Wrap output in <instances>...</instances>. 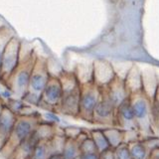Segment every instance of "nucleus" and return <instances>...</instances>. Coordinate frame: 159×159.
Masks as SVG:
<instances>
[{
  "label": "nucleus",
  "mask_w": 159,
  "mask_h": 159,
  "mask_svg": "<svg viewBox=\"0 0 159 159\" xmlns=\"http://www.w3.org/2000/svg\"><path fill=\"white\" fill-rule=\"evenodd\" d=\"M42 121L41 116L35 111L31 114H17L12 131L0 150V157L8 159L20 143L31 134Z\"/></svg>",
  "instance_id": "nucleus-1"
},
{
  "label": "nucleus",
  "mask_w": 159,
  "mask_h": 159,
  "mask_svg": "<svg viewBox=\"0 0 159 159\" xmlns=\"http://www.w3.org/2000/svg\"><path fill=\"white\" fill-rule=\"evenodd\" d=\"M58 77L62 84L63 93L55 112L77 118L80 93H81V84L79 83L73 71H63Z\"/></svg>",
  "instance_id": "nucleus-2"
},
{
  "label": "nucleus",
  "mask_w": 159,
  "mask_h": 159,
  "mask_svg": "<svg viewBox=\"0 0 159 159\" xmlns=\"http://www.w3.org/2000/svg\"><path fill=\"white\" fill-rule=\"evenodd\" d=\"M129 101L132 107L136 128L140 139L155 136L151 128V99L143 91H139L131 93L129 96Z\"/></svg>",
  "instance_id": "nucleus-3"
},
{
  "label": "nucleus",
  "mask_w": 159,
  "mask_h": 159,
  "mask_svg": "<svg viewBox=\"0 0 159 159\" xmlns=\"http://www.w3.org/2000/svg\"><path fill=\"white\" fill-rule=\"evenodd\" d=\"M37 53H34L30 57L24 60H19L16 69L7 80L4 86L6 87L11 93L15 97L21 98L25 93L28 92L30 77H31L32 69L36 60Z\"/></svg>",
  "instance_id": "nucleus-4"
},
{
  "label": "nucleus",
  "mask_w": 159,
  "mask_h": 159,
  "mask_svg": "<svg viewBox=\"0 0 159 159\" xmlns=\"http://www.w3.org/2000/svg\"><path fill=\"white\" fill-rule=\"evenodd\" d=\"M99 97H101V88L93 82L81 84L77 118H81L84 121L92 123L93 109L97 106Z\"/></svg>",
  "instance_id": "nucleus-5"
},
{
  "label": "nucleus",
  "mask_w": 159,
  "mask_h": 159,
  "mask_svg": "<svg viewBox=\"0 0 159 159\" xmlns=\"http://www.w3.org/2000/svg\"><path fill=\"white\" fill-rule=\"evenodd\" d=\"M20 40L16 35L8 42L0 62V84H5L19 63Z\"/></svg>",
  "instance_id": "nucleus-6"
},
{
  "label": "nucleus",
  "mask_w": 159,
  "mask_h": 159,
  "mask_svg": "<svg viewBox=\"0 0 159 159\" xmlns=\"http://www.w3.org/2000/svg\"><path fill=\"white\" fill-rule=\"evenodd\" d=\"M50 77H51V75L49 72L47 58L37 54L32 69L31 77H30L28 92L34 93L41 97V93L44 88L46 87Z\"/></svg>",
  "instance_id": "nucleus-7"
},
{
  "label": "nucleus",
  "mask_w": 159,
  "mask_h": 159,
  "mask_svg": "<svg viewBox=\"0 0 159 159\" xmlns=\"http://www.w3.org/2000/svg\"><path fill=\"white\" fill-rule=\"evenodd\" d=\"M114 112L116 107L108 98L104 88H101V97L93 109L92 123L114 126Z\"/></svg>",
  "instance_id": "nucleus-8"
},
{
  "label": "nucleus",
  "mask_w": 159,
  "mask_h": 159,
  "mask_svg": "<svg viewBox=\"0 0 159 159\" xmlns=\"http://www.w3.org/2000/svg\"><path fill=\"white\" fill-rule=\"evenodd\" d=\"M62 93L63 89L59 77L51 76L41 93L38 107L49 111H55L61 101Z\"/></svg>",
  "instance_id": "nucleus-9"
},
{
  "label": "nucleus",
  "mask_w": 159,
  "mask_h": 159,
  "mask_svg": "<svg viewBox=\"0 0 159 159\" xmlns=\"http://www.w3.org/2000/svg\"><path fill=\"white\" fill-rule=\"evenodd\" d=\"M114 126L122 130H137L134 113L129 98L116 107L114 112Z\"/></svg>",
  "instance_id": "nucleus-10"
},
{
  "label": "nucleus",
  "mask_w": 159,
  "mask_h": 159,
  "mask_svg": "<svg viewBox=\"0 0 159 159\" xmlns=\"http://www.w3.org/2000/svg\"><path fill=\"white\" fill-rule=\"evenodd\" d=\"M116 76V70L111 62L102 59L93 62V82L99 88L107 86Z\"/></svg>",
  "instance_id": "nucleus-11"
},
{
  "label": "nucleus",
  "mask_w": 159,
  "mask_h": 159,
  "mask_svg": "<svg viewBox=\"0 0 159 159\" xmlns=\"http://www.w3.org/2000/svg\"><path fill=\"white\" fill-rule=\"evenodd\" d=\"M102 88H104L108 98L111 99L116 107L129 98V93L125 88V84H124L123 79L118 76H116V78L107 86Z\"/></svg>",
  "instance_id": "nucleus-12"
},
{
  "label": "nucleus",
  "mask_w": 159,
  "mask_h": 159,
  "mask_svg": "<svg viewBox=\"0 0 159 159\" xmlns=\"http://www.w3.org/2000/svg\"><path fill=\"white\" fill-rule=\"evenodd\" d=\"M15 120H16V114L4 104L1 114H0V150L4 146L11 133Z\"/></svg>",
  "instance_id": "nucleus-13"
},
{
  "label": "nucleus",
  "mask_w": 159,
  "mask_h": 159,
  "mask_svg": "<svg viewBox=\"0 0 159 159\" xmlns=\"http://www.w3.org/2000/svg\"><path fill=\"white\" fill-rule=\"evenodd\" d=\"M123 81L129 96L131 93L142 91V71L140 68L136 64H132L128 69Z\"/></svg>",
  "instance_id": "nucleus-14"
},
{
  "label": "nucleus",
  "mask_w": 159,
  "mask_h": 159,
  "mask_svg": "<svg viewBox=\"0 0 159 159\" xmlns=\"http://www.w3.org/2000/svg\"><path fill=\"white\" fill-rule=\"evenodd\" d=\"M39 141L40 139L34 130L25 140H23L15 148V150L8 159H27Z\"/></svg>",
  "instance_id": "nucleus-15"
},
{
  "label": "nucleus",
  "mask_w": 159,
  "mask_h": 159,
  "mask_svg": "<svg viewBox=\"0 0 159 159\" xmlns=\"http://www.w3.org/2000/svg\"><path fill=\"white\" fill-rule=\"evenodd\" d=\"M158 84V77L153 70L142 71V91L151 101L155 97Z\"/></svg>",
  "instance_id": "nucleus-16"
},
{
  "label": "nucleus",
  "mask_w": 159,
  "mask_h": 159,
  "mask_svg": "<svg viewBox=\"0 0 159 159\" xmlns=\"http://www.w3.org/2000/svg\"><path fill=\"white\" fill-rule=\"evenodd\" d=\"M56 153L52 144L51 138L40 140L34 147L32 153L27 159H48L51 155Z\"/></svg>",
  "instance_id": "nucleus-17"
},
{
  "label": "nucleus",
  "mask_w": 159,
  "mask_h": 159,
  "mask_svg": "<svg viewBox=\"0 0 159 159\" xmlns=\"http://www.w3.org/2000/svg\"><path fill=\"white\" fill-rule=\"evenodd\" d=\"M131 159H147L151 149L144 139H138L127 143Z\"/></svg>",
  "instance_id": "nucleus-18"
},
{
  "label": "nucleus",
  "mask_w": 159,
  "mask_h": 159,
  "mask_svg": "<svg viewBox=\"0 0 159 159\" xmlns=\"http://www.w3.org/2000/svg\"><path fill=\"white\" fill-rule=\"evenodd\" d=\"M102 131L111 148H116L124 140V130L116 126H109L102 129Z\"/></svg>",
  "instance_id": "nucleus-19"
},
{
  "label": "nucleus",
  "mask_w": 159,
  "mask_h": 159,
  "mask_svg": "<svg viewBox=\"0 0 159 159\" xmlns=\"http://www.w3.org/2000/svg\"><path fill=\"white\" fill-rule=\"evenodd\" d=\"M76 75L79 83L83 84L86 83L93 82V63L88 64H79L76 67V70L73 71Z\"/></svg>",
  "instance_id": "nucleus-20"
},
{
  "label": "nucleus",
  "mask_w": 159,
  "mask_h": 159,
  "mask_svg": "<svg viewBox=\"0 0 159 159\" xmlns=\"http://www.w3.org/2000/svg\"><path fill=\"white\" fill-rule=\"evenodd\" d=\"M61 154L64 159H75L77 156H79L81 152H80V146L77 141L73 138L66 137Z\"/></svg>",
  "instance_id": "nucleus-21"
},
{
  "label": "nucleus",
  "mask_w": 159,
  "mask_h": 159,
  "mask_svg": "<svg viewBox=\"0 0 159 159\" xmlns=\"http://www.w3.org/2000/svg\"><path fill=\"white\" fill-rule=\"evenodd\" d=\"M89 136L94 142V145H96L98 152H102L111 147L102 129H93L89 131Z\"/></svg>",
  "instance_id": "nucleus-22"
},
{
  "label": "nucleus",
  "mask_w": 159,
  "mask_h": 159,
  "mask_svg": "<svg viewBox=\"0 0 159 159\" xmlns=\"http://www.w3.org/2000/svg\"><path fill=\"white\" fill-rule=\"evenodd\" d=\"M15 31L9 27L7 24L3 25V26L0 28V62H1V59L3 56V53L5 51V48H6L8 42L15 36Z\"/></svg>",
  "instance_id": "nucleus-23"
},
{
  "label": "nucleus",
  "mask_w": 159,
  "mask_h": 159,
  "mask_svg": "<svg viewBox=\"0 0 159 159\" xmlns=\"http://www.w3.org/2000/svg\"><path fill=\"white\" fill-rule=\"evenodd\" d=\"M113 151L116 159H131L130 151H129L127 143L122 142L116 148H113Z\"/></svg>",
  "instance_id": "nucleus-24"
},
{
  "label": "nucleus",
  "mask_w": 159,
  "mask_h": 159,
  "mask_svg": "<svg viewBox=\"0 0 159 159\" xmlns=\"http://www.w3.org/2000/svg\"><path fill=\"white\" fill-rule=\"evenodd\" d=\"M4 104H5V107H7L10 111L14 112L16 116L21 112L22 108L25 107V103L22 99L21 101H18V99H14V98H8L6 102H4Z\"/></svg>",
  "instance_id": "nucleus-25"
},
{
  "label": "nucleus",
  "mask_w": 159,
  "mask_h": 159,
  "mask_svg": "<svg viewBox=\"0 0 159 159\" xmlns=\"http://www.w3.org/2000/svg\"><path fill=\"white\" fill-rule=\"evenodd\" d=\"M80 152L81 153H93V152H98V149L94 145V142L91 136H89L80 144Z\"/></svg>",
  "instance_id": "nucleus-26"
},
{
  "label": "nucleus",
  "mask_w": 159,
  "mask_h": 159,
  "mask_svg": "<svg viewBox=\"0 0 159 159\" xmlns=\"http://www.w3.org/2000/svg\"><path fill=\"white\" fill-rule=\"evenodd\" d=\"M21 99L24 102H28V103H31L34 104V106H39V102H40V96L38 94L34 93H30L27 92L24 96L21 98Z\"/></svg>",
  "instance_id": "nucleus-27"
},
{
  "label": "nucleus",
  "mask_w": 159,
  "mask_h": 159,
  "mask_svg": "<svg viewBox=\"0 0 159 159\" xmlns=\"http://www.w3.org/2000/svg\"><path fill=\"white\" fill-rule=\"evenodd\" d=\"M63 129H64V135L67 138H73V139L76 138L80 134V132L83 130L82 128H79L76 126H67Z\"/></svg>",
  "instance_id": "nucleus-28"
},
{
  "label": "nucleus",
  "mask_w": 159,
  "mask_h": 159,
  "mask_svg": "<svg viewBox=\"0 0 159 159\" xmlns=\"http://www.w3.org/2000/svg\"><path fill=\"white\" fill-rule=\"evenodd\" d=\"M98 159H116V157H114L113 148L109 147V148L106 149V150L99 152Z\"/></svg>",
  "instance_id": "nucleus-29"
},
{
  "label": "nucleus",
  "mask_w": 159,
  "mask_h": 159,
  "mask_svg": "<svg viewBox=\"0 0 159 159\" xmlns=\"http://www.w3.org/2000/svg\"><path fill=\"white\" fill-rule=\"evenodd\" d=\"M147 159H159V145L152 149Z\"/></svg>",
  "instance_id": "nucleus-30"
},
{
  "label": "nucleus",
  "mask_w": 159,
  "mask_h": 159,
  "mask_svg": "<svg viewBox=\"0 0 159 159\" xmlns=\"http://www.w3.org/2000/svg\"><path fill=\"white\" fill-rule=\"evenodd\" d=\"M84 159H98L99 152H93V153H81Z\"/></svg>",
  "instance_id": "nucleus-31"
},
{
  "label": "nucleus",
  "mask_w": 159,
  "mask_h": 159,
  "mask_svg": "<svg viewBox=\"0 0 159 159\" xmlns=\"http://www.w3.org/2000/svg\"><path fill=\"white\" fill-rule=\"evenodd\" d=\"M152 102L154 106L156 107L157 111H159V84H158V88H157V91L155 93V97H154V98L152 99Z\"/></svg>",
  "instance_id": "nucleus-32"
},
{
  "label": "nucleus",
  "mask_w": 159,
  "mask_h": 159,
  "mask_svg": "<svg viewBox=\"0 0 159 159\" xmlns=\"http://www.w3.org/2000/svg\"><path fill=\"white\" fill-rule=\"evenodd\" d=\"M48 159H64V158H63V155L61 153H55V154H53V155L50 156Z\"/></svg>",
  "instance_id": "nucleus-33"
},
{
  "label": "nucleus",
  "mask_w": 159,
  "mask_h": 159,
  "mask_svg": "<svg viewBox=\"0 0 159 159\" xmlns=\"http://www.w3.org/2000/svg\"><path fill=\"white\" fill-rule=\"evenodd\" d=\"M3 107H4V102L2 101L1 98H0V114H1V111L3 109Z\"/></svg>",
  "instance_id": "nucleus-34"
},
{
  "label": "nucleus",
  "mask_w": 159,
  "mask_h": 159,
  "mask_svg": "<svg viewBox=\"0 0 159 159\" xmlns=\"http://www.w3.org/2000/svg\"><path fill=\"white\" fill-rule=\"evenodd\" d=\"M5 24H6V23H5V22L3 21V20H2L1 18H0V28H1V27L3 26V25H5Z\"/></svg>",
  "instance_id": "nucleus-35"
},
{
  "label": "nucleus",
  "mask_w": 159,
  "mask_h": 159,
  "mask_svg": "<svg viewBox=\"0 0 159 159\" xmlns=\"http://www.w3.org/2000/svg\"><path fill=\"white\" fill-rule=\"evenodd\" d=\"M75 159H84V156L82 155V154H80V155H79V156H77Z\"/></svg>",
  "instance_id": "nucleus-36"
}]
</instances>
